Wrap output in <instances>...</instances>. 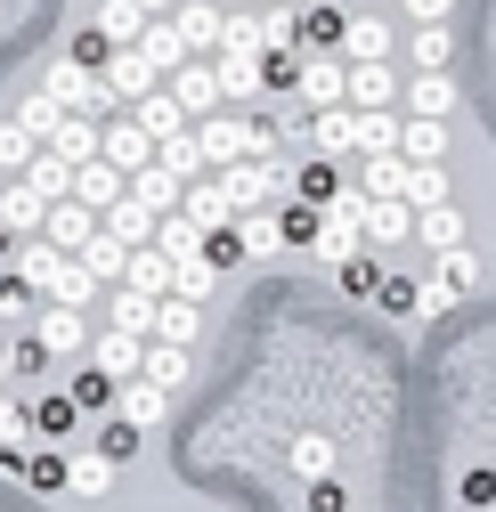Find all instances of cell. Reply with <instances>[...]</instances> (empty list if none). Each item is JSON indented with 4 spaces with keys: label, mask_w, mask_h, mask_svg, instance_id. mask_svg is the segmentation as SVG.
<instances>
[{
    "label": "cell",
    "mask_w": 496,
    "mask_h": 512,
    "mask_svg": "<svg viewBox=\"0 0 496 512\" xmlns=\"http://www.w3.org/2000/svg\"><path fill=\"white\" fill-rule=\"evenodd\" d=\"M9 285L17 293H33V301H57V309H98V277L74 261V252H57V244H41V236H17V252H9Z\"/></svg>",
    "instance_id": "obj_1"
},
{
    "label": "cell",
    "mask_w": 496,
    "mask_h": 512,
    "mask_svg": "<svg viewBox=\"0 0 496 512\" xmlns=\"http://www.w3.org/2000/svg\"><path fill=\"white\" fill-rule=\"evenodd\" d=\"M480 285H488V269H480V252H472V244H448V252H431V285H415L407 301H415L423 317H440L448 301H472Z\"/></svg>",
    "instance_id": "obj_2"
},
{
    "label": "cell",
    "mask_w": 496,
    "mask_h": 512,
    "mask_svg": "<svg viewBox=\"0 0 496 512\" xmlns=\"http://www.w3.org/2000/svg\"><path fill=\"white\" fill-rule=\"evenodd\" d=\"M25 342H33V358H82V350H90V309H57V301H41L33 326H25Z\"/></svg>",
    "instance_id": "obj_3"
},
{
    "label": "cell",
    "mask_w": 496,
    "mask_h": 512,
    "mask_svg": "<svg viewBox=\"0 0 496 512\" xmlns=\"http://www.w3.org/2000/svg\"><path fill=\"white\" fill-rule=\"evenodd\" d=\"M399 82H407L399 57H366V66H342V106L383 114V106H399Z\"/></svg>",
    "instance_id": "obj_4"
},
{
    "label": "cell",
    "mask_w": 496,
    "mask_h": 512,
    "mask_svg": "<svg viewBox=\"0 0 496 512\" xmlns=\"http://www.w3.org/2000/svg\"><path fill=\"white\" fill-rule=\"evenodd\" d=\"M334 57H342V66H366V57H399L391 17H375V9H342V25H334Z\"/></svg>",
    "instance_id": "obj_5"
},
{
    "label": "cell",
    "mask_w": 496,
    "mask_h": 512,
    "mask_svg": "<svg viewBox=\"0 0 496 512\" xmlns=\"http://www.w3.org/2000/svg\"><path fill=\"white\" fill-rule=\"evenodd\" d=\"M285 98H293L301 114H318V106H342V57H334V49H326V57H309V49H301V66H293Z\"/></svg>",
    "instance_id": "obj_6"
},
{
    "label": "cell",
    "mask_w": 496,
    "mask_h": 512,
    "mask_svg": "<svg viewBox=\"0 0 496 512\" xmlns=\"http://www.w3.org/2000/svg\"><path fill=\"white\" fill-rule=\"evenodd\" d=\"M163 90H171V106L188 114V122H204V114L220 106V74H212V57H179V66L163 74Z\"/></svg>",
    "instance_id": "obj_7"
},
{
    "label": "cell",
    "mask_w": 496,
    "mask_h": 512,
    "mask_svg": "<svg viewBox=\"0 0 496 512\" xmlns=\"http://www.w3.org/2000/svg\"><path fill=\"white\" fill-rule=\"evenodd\" d=\"M358 244H366V252L415 244V212H407V204H383V196H358Z\"/></svg>",
    "instance_id": "obj_8"
},
{
    "label": "cell",
    "mask_w": 496,
    "mask_h": 512,
    "mask_svg": "<svg viewBox=\"0 0 496 512\" xmlns=\"http://www.w3.org/2000/svg\"><path fill=\"white\" fill-rule=\"evenodd\" d=\"M106 415L114 423H131V431H163L171 423V391H155V382H114V399H106Z\"/></svg>",
    "instance_id": "obj_9"
},
{
    "label": "cell",
    "mask_w": 496,
    "mask_h": 512,
    "mask_svg": "<svg viewBox=\"0 0 496 512\" xmlns=\"http://www.w3.org/2000/svg\"><path fill=\"white\" fill-rule=\"evenodd\" d=\"M98 82H106V98H114V106H131V98H147L163 74L147 66V57H139L131 41H122V49H106V57H98Z\"/></svg>",
    "instance_id": "obj_10"
},
{
    "label": "cell",
    "mask_w": 496,
    "mask_h": 512,
    "mask_svg": "<svg viewBox=\"0 0 496 512\" xmlns=\"http://www.w3.org/2000/svg\"><path fill=\"white\" fill-rule=\"evenodd\" d=\"M57 196H49V187H33L25 171L17 179H0V228H9V236H41V212H49Z\"/></svg>",
    "instance_id": "obj_11"
},
{
    "label": "cell",
    "mask_w": 496,
    "mask_h": 512,
    "mask_svg": "<svg viewBox=\"0 0 496 512\" xmlns=\"http://www.w3.org/2000/svg\"><path fill=\"white\" fill-rule=\"evenodd\" d=\"M456 74H407L399 82V114H431V122H456Z\"/></svg>",
    "instance_id": "obj_12"
},
{
    "label": "cell",
    "mask_w": 496,
    "mask_h": 512,
    "mask_svg": "<svg viewBox=\"0 0 496 512\" xmlns=\"http://www.w3.org/2000/svg\"><path fill=\"white\" fill-rule=\"evenodd\" d=\"M407 74H456V17L407 33Z\"/></svg>",
    "instance_id": "obj_13"
},
{
    "label": "cell",
    "mask_w": 496,
    "mask_h": 512,
    "mask_svg": "<svg viewBox=\"0 0 496 512\" xmlns=\"http://www.w3.org/2000/svg\"><path fill=\"white\" fill-rule=\"evenodd\" d=\"M98 155H106L114 171H139V163H155V139L139 131L131 114H106V122H98Z\"/></svg>",
    "instance_id": "obj_14"
},
{
    "label": "cell",
    "mask_w": 496,
    "mask_h": 512,
    "mask_svg": "<svg viewBox=\"0 0 496 512\" xmlns=\"http://www.w3.org/2000/svg\"><path fill=\"white\" fill-rule=\"evenodd\" d=\"M147 342H179V350H196V342H204V301L163 293V301H155V334H147Z\"/></svg>",
    "instance_id": "obj_15"
},
{
    "label": "cell",
    "mask_w": 496,
    "mask_h": 512,
    "mask_svg": "<svg viewBox=\"0 0 496 512\" xmlns=\"http://www.w3.org/2000/svg\"><path fill=\"white\" fill-rule=\"evenodd\" d=\"M66 196H74L82 212H106V204L122 196V171H114L106 155H90V163H74V171H66Z\"/></svg>",
    "instance_id": "obj_16"
},
{
    "label": "cell",
    "mask_w": 496,
    "mask_h": 512,
    "mask_svg": "<svg viewBox=\"0 0 496 512\" xmlns=\"http://www.w3.org/2000/svg\"><path fill=\"white\" fill-rule=\"evenodd\" d=\"M98 236V212H82L74 196H57L49 212H41V244H57V252H82Z\"/></svg>",
    "instance_id": "obj_17"
},
{
    "label": "cell",
    "mask_w": 496,
    "mask_h": 512,
    "mask_svg": "<svg viewBox=\"0 0 496 512\" xmlns=\"http://www.w3.org/2000/svg\"><path fill=\"white\" fill-rule=\"evenodd\" d=\"M41 155H57L66 171L90 163V155H98V114H57V131L41 139Z\"/></svg>",
    "instance_id": "obj_18"
},
{
    "label": "cell",
    "mask_w": 496,
    "mask_h": 512,
    "mask_svg": "<svg viewBox=\"0 0 496 512\" xmlns=\"http://www.w3.org/2000/svg\"><path fill=\"white\" fill-rule=\"evenodd\" d=\"M179 187H188V179H171L163 163H139V171H122V196H131V204H147L155 220H163V212H179Z\"/></svg>",
    "instance_id": "obj_19"
},
{
    "label": "cell",
    "mask_w": 496,
    "mask_h": 512,
    "mask_svg": "<svg viewBox=\"0 0 496 512\" xmlns=\"http://www.w3.org/2000/svg\"><path fill=\"white\" fill-rule=\"evenodd\" d=\"M171 33L188 41V57H212V41H220V0H171Z\"/></svg>",
    "instance_id": "obj_20"
},
{
    "label": "cell",
    "mask_w": 496,
    "mask_h": 512,
    "mask_svg": "<svg viewBox=\"0 0 496 512\" xmlns=\"http://www.w3.org/2000/svg\"><path fill=\"white\" fill-rule=\"evenodd\" d=\"M139 350H147V334H114V326L90 334V366H98L106 382H131V374H139Z\"/></svg>",
    "instance_id": "obj_21"
},
{
    "label": "cell",
    "mask_w": 496,
    "mask_h": 512,
    "mask_svg": "<svg viewBox=\"0 0 496 512\" xmlns=\"http://www.w3.org/2000/svg\"><path fill=\"white\" fill-rule=\"evenodd\" d=\"M407 163H448V122H431V114H399V147Z\"/></svg>",
    "instance_id": "obj_22"
},
{
    "label": "cell",
    "mask_w": 496,
    "mask_h": 512,
    "mask_svg": "<svg viewBox=\"0 0 496 512\" xmlns=\"http://www.w3.org/2000/svg\"><path fill=\"white\" fill-rule=\"evenodd\" d=\"M131 122H139V131H147L155 147H163V139H179V131H188V114L171 106V90H163V82H155L147 98H131Z\"/></svg>",
    "instance_id": "obj_23"
},
{
    "label": "cell",
    "mask_w": 496,
    "mask_h": 512,
    "mask_svg": "<svg viewBox=\"0 0 496 512\" xmlns=\"http://www.w3.org/2000/svg\"><path fill=\"white\" fill-rule=\"evenodd\" d=\"M106 326H114V334H155V293L106 285Z\"/></svg>",
    "instance_id": "obj_24"
},
{
    "label": "cell",
    "mask_w": 496,
    "mask_h": 512,
    "mask_svg": "<svg viewBox=\"0 0 496 512\" xmlns=\"http://www.w3.org/2000/svg\"><path fill=\"white\" fill-rule=\"evenodd\" d=\"M358 196L399 204V196H407V155H358Z\"/></svg>",
    "instance_id": "obj_25"
},
{
    "label": "cell",
    "mask_w": 496,
    "mask_h": 512,
    "mask_svg": "<svg viewBox=\"0 0 496 512\" xmlns=\"http://www.w3.org/2000/svg\"><path fill=\"white\" fill-rule=\"evenodd\" d=\"M415 244H423V252H448V244H464V212H456V196L415 212Z\"/></svg>",
    "instance_id": "obj_26"
},
{
    "label": "cell",
    "mask_w": 496,
    "mask_h": 512,
    "mask_svg": "<svg viewBox=\"0 0 496 512\" xmlns=\"http://www.w3.org/2000/svg\"><path fill=\"white\" fill-rule=\"evenodd\" d=\"M139 382L179 391V382H188V350H179V342H147V350H139Z\"/></svg>",
    "instance_id": "obj_27"
},
{
    "label": "cell",
    "mask_w": 496,
    "mask_h": 512,
    "mask_svg": "<svg viewBox=\"0 0 496 512\" xmlns=\"http://www.w3.org/2000/svg\"><path fill=\"white\" fill-rule=\"evenodd\" d=\"M131 49L147 57V66H155V74H171V66H179V57H188V41H179V33H171V17H147Z\"/></svg>",
    "instance_id": "obj_28"
},
{
    "label": "cell",
    "mask_w": 496,
    "mask_h": 512,
    "mask_svg": "<svg viewBox=\"0 0 496 512\" xmlns=\"http://www.w3.org/2000/svg\"><path fill=\"white\" fill-rule=\"evenodd\" d=\"M98 228H106L114 244H147V236H155V212H147V204H131V196H114V204L98 212Z\"/></svg>",
    "instance_id": "obj_29"
},
{
    "label": "cell",
    "mask_w": 496,
    "mask_h": 512,
    "mask_svg": "<svg viewBox=\"0 0 496 512\" xmlns=\"http://www.w3.org/2000/svg\"><path fill=\"white\" fill-rule=\"evenodd\" d=\"M114 480H122V472H114V456H106V447H82V456L66 464V488H74V496H106Z\"/></svg>",
    "instance_id": "obj_30"
},
{
    "label": "cell",
    "mask_w": 496,
    "mask_h": 512,
    "mask_svg": "<svg viewBox=\"0 0 496 512\" xmlns=\"http://www.w3.org/2000/svg\"><path fill=\"white\" fill-rule=\"evenodd\" d=\"M139 9H131V0H98V17H90V33L106 41V49H122V41H139Z\"/></svg>",
    "instance_id": "obj_31"
},
{
    "label": "cell",
    "mask_w": 496,
    "mask_h": 512,
    "mask_svg": "<svg viewBox=\"0 0 496 512\" xmlns=\"http://www.w3.org/2000/svg\"><path fill=\"white\" fill-rule=\"evenodd\" d=\"M399 147V106H383V114H358V139H350V155H391Z\"/></svg>",
    "instance_id": "obj_32"
},
{
    "label": "cell",
    "mask_w": 496,
    "mask_h": 512,
    "mask_svg": "<svg viewBox=\"0 0 496 512\" xmlns=\"http://www.w3.org/2000/svg\"><path fill=\"white\" fill-rule=\"evenodd\" d=\"M74 261H82V269H90V277H98V285H114V277H122V261H131V244H114V236H106V228H98V236H90V244H82V252H74Z\"/></svg>",
    "instance_id": "obj_33"
},
{
    "label": "cell",
    "mask_w": 496,
    "mask_h": 512,
    "mask_svg": "<svg viewBox=\"0 0 496 512\" xmlns=\"http://www.w3.org/2000/svg\"><path fill=\"white\" fill-rule=\"evenodd\" d=\"M33 155H41V139L25 131V122H17V114H9V122H0V171H9V179H17V171H25Z\"/></svg>",
    "instance_id": "obj_34"
},
{
    "label": "cell",
    "mask_w": 496,
    "mask_h": 512,
    "mask_svg": "<svg viewBox=\"0 0 496 512\" xmlns=\"http://www.w3.org/2000/svg\"><path fill=\"white\" fill-rule=\"evenodd\" d=\"M33 431H49V439H66V431H74V399H66V391H57V399H41Z\"/></svg>",
    "instance_id": "obj_35"
},
{
    "label": "cell",
    "mask_w": 496,
    "mask_h": 512,
    "mask_svg": "<svg viewBox=\"0 0 496 512\" xmlns=\"http://www.w3.org/2000/svg\"><path fill=\"white\" fill-rule=\"evenodd\" d=\"M66 399H74V407H106V399H114V382H106L98 366H82V374H74V391H66Z\"/></svg>",
    "instance_id": "obj_36"
},
{
    "label": "cell",
    "mask_w": 496,
    "mask_h": 512,
    "mask_svg": "<svg viewBox=\"0 0 496 512\" xmlns=\"http://www.w3.org/2000/svg\"><path fill=\"white\" fill-rule=\"evenodd\" d=\"M17 382H25V342L0 334V391H17Z\"/></svg>",
    "instance_id": "obj_37"
},
{
    "label": "cell",
    "mask_w": 496,
    "mask_h": 512,
    "mask_svg": "<svg viewBox=\"0 0 496 512\" xmlns=\"http://www.w3.org/2000/svg\"><path fill=\"white\" fill-rule=\"evenodd\" d=\"M399 9H407L415 25H440V17H456V0H399Z\"/></svg>",
    "instance_id": "obj_38"
},
{
    "label": "cell",
    "mask_w": 496,
    "mask_h": 512,
    "mask_svg": "<svg viewBox=\"0 0 496 512\" xmlns=\"http://www.w3.org/2000/svg\"><path fill=\"white\" fill-rule=\"evenodd\" d=\"M131 9H139V17H171V0H131Z\"/></svg>",
    "instance_id": "obj_39"
},
{
    "label": "cell",
    "mask_w": 496,
    "mask_h": 512,
    "mask_svg": "<svg viewBox=\"0 0 496 512\" xmlns=\"http://www.w3.org/2000/svg\"><path fill=\"white\" fill-rule=\"evenodd\" d=\"M261 9H285V0H261Z\"/></svg>",
    "instance_id": "obj_40"
},
{
    "label": "cell",
    "mask_w": 496,
    "mask_h": 512,
    "mask_svg": "<svg viewBox=\"0 0 496 512\" xmlns=\"http://www.w3.org/2000/svg\"><path fill=\"white\" fill-rule=\"evenodd\" d=\"M0 179H9V171H0Z\"/></svg>",
    "instance_id": "obj_41"
}]
</instances>
